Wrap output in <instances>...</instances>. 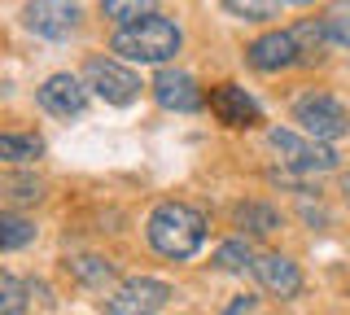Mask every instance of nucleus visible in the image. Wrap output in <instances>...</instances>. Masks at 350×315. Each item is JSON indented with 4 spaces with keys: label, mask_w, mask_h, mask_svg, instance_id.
Returning a JSON list of instances; mask_svg holds the SVG:
<instances>
[{
    "label": "nucleus",
    "mask_w": 350,
    "mask_h": 315,
    "mask_svg": "<svg viewBox=\"0 0 350 315\" xmlns=\"http://www.w3.org/2000/svg\"><path fill=\"white\" fill-rule=\"evenodd\" d=\"M206 241V219L184 202H162L158 210L149 215V245L158 249L162 258H193Z\"/></svg>",
    "instance_id": "1"
},
{
    "label": "nucleus",
    "mask_w": 350,
    "mask_h": 315,
    "mask_svg": "<svg viewBox=\"0 0 350 315\" xmlns=\"http://www.w3.org/2000/svg\"><path fill=\"white\" fill-rule=\"evenodd\" d=\"M184 44V36H180V27L171 23V18H162V14H149V18H140L136 27H118L114 31V40H109V49L118 53V57H127V61H171L175 53H180Z\"/></svg>",
    "instance_id": "2"
},
{
    "label": "nucleus",
    "mask_w": 350,
    "mask_h": 315,
    "mask_svg": "<svg viewBox=\"0 0 350 315\" xmlns=\"http://www.w3.org/2000/svg\"><path fill=\"white\" fill-rule=\"evenodd\" d=\"M293 118L302 123V132L306 136H315V140H342L350 132V114H346V105L337 101V96H328V92H306L298 96V105H293Z\"/></svg>",
    "instance_id": "3"
},
{
    "label": "nucleus",
    "mask_w": 350,
    "mask_h": 315,
    "mask_svg": "<svg viewBox=\"0 0 350 315\" xmlns=\"http://www.w3.org/2000/svg\"><path fill=\"white\" fill-rule=\"evenodd\" d=\"M267 145L280 154V167L302 171V176H315V171H333L337 167V154L324 145V140H315V136H298V132L276 127V132H267Z\"/></svg>",
    "instance_id": "4"
},
{
    "label": "nucleus",
    "mask_w": 350,
    "mask_h": 315,
    "mask_svg": "<svg viewBox=\"0 0 350 315\" xmlns=\"http://www.w3.org/2000/svg\"><path fill=\"white\" fill-rule=\"evenodd\" d=\"M171 302V285L153 276H136L127 285H118L105 302V315H158Z\"/></svg>",
    "instance_id": "5"
},
{
    "label": "nucleus",
    "mask_w": 350,
    "mask_h": 315,
    "mask_svg": "<svg viewBox=\"0 0 350 315\" xmlns=\"http://www.w3.org/2000/svg\"><path fill=\"white\" fill-rule=\"evenodd\" d=\"M83 83L101 96L105 105H131V101H136V92H140L136 74H131L127 66H118V61H109V57H92V61H88Z\"/></svg>",
    "instance_id": "6"
},
{
    "label": "nucleus",
    "mask_w": 350,
    "mask_h": 315,
    "mask_svg": "<svg viewBox=\"0 0 350 315\" xmlns=\"http://www.w3.org/2000/svg\"><path fill=\"white\" fill-rule=\"evenodd\" d=\"M79 5L75 0H27V9H22V23H27L36 36L44 40H66L79 31Z\"/></svg>",
    "instance_id": "7"
},
{
    "label": "nucleus",
    "mask_w": 350,
    "mask_h": 315,
    "mask_svg": "<svg viewBox=\"0 0 350 315\" xmlns=\"http://www.w3.org/2000/svg\"><path fill=\"white\" fill-rule=\"evenodd\" d=\"M245 61L262 74H276V70H289L298 66V40H293V31H267V36H258L254 44L245 49Z\"/></svg>",
    "instance_id": "8"
},
{
    "label": "nucleus",
    "mask_w": 350,
    "mask_h": 315,
    "mask_svg": "<svg viewBox=\"0 0 350 315\" xmlns=\"http://www.w3.org/2000/svg\"><path fill=\"white\" fill-rule=\"evenodd\" d=\"M149 88H153V96H158L162 110H180V114L202 110V101H206L202 88H197V79L184 74V70H158Z\"/></svg>",
    "instance_id": "9"
},
{
    "label": "nucleus",
    "mask_w": 350,
    "mask_h": 315,
    "mask_svg": "<svg viewBox=\"0 0 350 315\" xmlns=\"http://www.w3.org/2000/svg\"><path fill=\"white\" fill-rule=\"evenodd\" d=\"M40 105L57 118H70V114H83L88 105V83L75 79V74H49L40 83Z\"/></svg>",
    "instance_id": "10"
},
{
    "label": "nucleus",
    "mask_w": 350,
    "mask_h": 315,
    "mask_svg": "<svg viewBox=\"0 0 350 315\" xmlns=\"http://www.w3.org/2000/svg\"><path fill=\"white\" fill-rule=\"evenodd\" d=\"M211 114L224 127H254L258 123V101L237 83H219L211 92Z\"/></svg>",
    "instance_id": "11"
},
{
    "label": "nucleus",
    "mask_w": 350,
    "mask_h": 315,
    "mask_svg": "<svg viewBox=\"0 0 350 315\" xmlns=\"http://www.w3.org/2000/svg\"><path fill=\"white\" fill-rule=\"evenodd\" d=\"M254 276H258V285L267 293H276V298H298L302 293V271L284 254H258L254 258Z\"/></svg>",
    "instance_id": "12"
},
{
    "label": "nucleus",
    "mask_w": 350,
    "mask_h": 315,
    "mask_svg": "<svg viewBox=\"0 0 350 315\" xmlns=\"http://www.w3.org/2000/svg\"><path fill=\"white\" fill-rule=\"evenodd\" d=\"M232 219L245 236H276L280 232V210L267 202H241L232 210Z\"/></svg>",
    "instance_id": "13"
},
{
    "label": "nucleus",
    "mask_w": 350,
    "mask_h": 315,
    "mask_svg": "<svg viewBox=\"0 0 350 315\" xmlns=\"http://www.w3.org/2000/svg\"><path fill=\"white\" fill-rule=\"evenodd\" d=\"M70 276L79 280V285H88V289H105L109 280H114V263L109 258H101V254H79V258H70Z\"/></svg>",
    "instance_id": "14"
},
{
    "label": "nucleus",
    "mask_w": 350,
    "mask_h": 315,
    "mask_svg": "<svg viewBox=\"0 0 350 315\" xmlns=\"http://www.w3.org/2000/svg\"><path fill=\"white\" fill-rule=\"evenodd\" d=\"M324 36H328V31L315 23V18H306V23L293 27V40H298V57H302V66H311V61H320V57H324Z\"/></svg>",
    "instance_id": "15"
},
{
    "label": "nucleus",
    "mask_w": 350,
    "mask_h": 315,
    "mask_svg": "<svg viewBox=\"0 0 350 315\" xmlns=\"http://www.w3.org/2000/svg\"><path fill=\"white\" fill-rule=\"evenodd\" d=\"M101 14L114 27H136L140 18L153 14V0H101Z\"/></svg>",
    "instance_id": "16"
},
{
    "label": "nucleus",
    "mask_w": 350,
    "mask_h": 315,
    "mask_svg": "<svg viewBox=\"0 0 350 315\" xmlns=\"http://www.w3.org/2000/svg\"><path fill=\"white\" fill-rule=\"evenodd\" d=\"M27 241H36V223H27L22 215H14V210H5L0 215V249H22Z\"/></svg>",
    "instance_id": "17"
},
{
    "label": "nucleus",
    "mask_w": 350,
    "mask_h": 315,
    "mask_svg": "<svg viewBox=\"0 0 350 315\" xmlns=\"http://www.w3.org/2000/svg\"><path fill=\"white\" fill-rule=\"evenodd\" d=\"M40 154H44L40 136H18V132L0 136V158H5V162H36Z\"/></svg>",
    "instance_id": "18"
},
{
    "label": "nucleus",
    "mask_w": 350,
    "mask_h": 315,
    "mask_svg": "<svg viewBox=\"0 0 350 315\" xmlns=\"http://www.w3.org/2000/svg\"><path fill=\"white\" fill-rule=\"evenodd\" d=\"M284 0H224V9L232 18H245V23H271L280 14Z\"/></svg>",
    "instance_id": "19"
},
{
    "label": "nucleus",
    "mask_w": 350,
    "mask_h": 315,
    "mask_svg": "<svg viewBox=\"0 0 350 315\" xmlns=\"http://www.w3.org/2000/svg\"><path fill=\"white\" fill-rule=\"evenodd\" d=\"M215 267L219 271H241V267H254V249H250V241H224L215 249Z\"/></svg>",
    "instance_id": "20"
},
{
    "label": "nucleus",
    "mask_w": 350,
    "mask_h": 315,
    "mask_svg": "<svg viewBox=\"0 0 350 315\" xmlns=\"http://www.w3.org/2000/svg\"><path fill=\"white\" fill-rule=\"evenodd\" d=\"M324 31H328V40H333V44L350 49V0H337V5H328Z\"/></svg>",
    "instance_id": "21"
},
{
    "label": "nucleus",
    "mask_w": 350,
    "mask_h": 315,
    "mask_svg": "<svg viewBox=\"0 0 350 315\" xmlns=\"http://www.w3.org/2000/svg\"><path fill=\"white\" fill-rule=\"evenodd\" d=\"M27 311V285L18 276H0V315H22Z\"/></svg>",
    "instance_id": "22"
},
{
    "label": "nucleus",
    "mask_w": 350,
    "mask_h": 315,
    "mask_svg": "<svg viewBox=\"0 0 350 315\" xmlns=\"http://www.w3.org/2000/svg\"><path fill=\"white\" fill-rule=\"evenodd\" d=\"M5 193L14 202H40V180H27V176H14V180H5Z\"/></svg>",
    "instance_id": "23"
},
{
    "label": "nucleus",
    "mask_w": 350,
    "mask_h": 315,
    "mask_svg": "<svg viewBox=\"0 0 350 315\" xmlns=\"http://www.w3.org/2000/svg\"><path fill=\"white\" fill-rule=\"evenodd\" d=\"M250 311H254V298H237V302H232V307H228L224 315H250Z\"/></svg>",
    "instance_id": "24"
},
{
    "label": "nucleus",
    "mask_w": 350,
    "mask_h": 315,
    "mask_svg": "<svg viewBox=\"0 0 350 315\" xmlns=\"http://www.w3.org/2000/svg\"><path fill=\"white\" fill-rule=\"evenodd\" d=\"M342 189H346V202H350V176H346V180H342Z\"/></svg>",
    "instance_id": "25"
},
{
    "label": "nucleus",
    "mask_w": 350,
    "mask_h": 315,
    "mask_svg": "<svg viewBox=\"0 0 350 315\" xmlns=\"http://www.w3.org/2000/svg\"><path fill=\"white\" fill-rule=\"evenodd\" d=\"M284 5H311V0H284Z\"/></svg>",
    "instance_id": "26"
}]
</instances>
